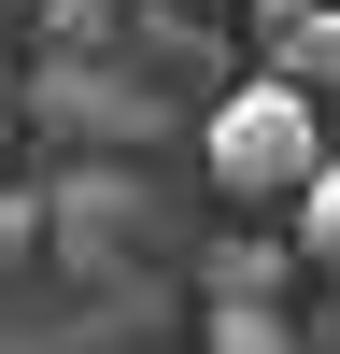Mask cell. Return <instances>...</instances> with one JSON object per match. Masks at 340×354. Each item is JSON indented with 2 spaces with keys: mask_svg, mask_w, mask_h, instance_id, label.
Masks as SVG:
<instances>
[{
  "mask_svg": "<svg viewBox=\"0 0 340 354\" xmlns=\"http://www.w3.org/2000/svg\"><path fill=\"white\" fill-rule=\"evenodd\" d=\"M213 354H298V340H283L270 298H227V312H213Z\"/></svg>",
  "mask_w": 340,
  "mask_h": 354,
  "instance_id": "5b68a950",
  "label": "cell"
},
{
  "mask_svg": "<svg viewBox=\"0 0 340 354\" xmlns=\"http://www.w3.org/2000/svg\"><path fill=\"white\" fill-rule=\"evenodd\" d=\"M283 241H298L312 283H340V156H312V185L283 198Z\"/></svg>",
  "mask_w": 340,
  "mask_h": 354,
  "instance_id": "7a4b0ae2",
  "label": "cell"
},
{
  "mask_svg": "<svg viewBox=\"0 0 340 354\" xmlns=\"http://www.w3.org/2000/svg\"><path fill=\"white\" fill-rule=\"evenodd\" d=\"M298 283V241H227L213 255V298H283Z\"/></svg>",
  "mask_w": 340,
  "mask_h": 354,
  "instance_id": "277c9868",
  "label": "cell"
},
{
  "mask_svg": "<svg viewBox=\"0 0 340 354\" xmlns=\"http://www.w3.org/2000/svg\"><path fill=\"white\" fill-rule=\"evenodd\" d=\"M312 156H326V113H312V85H283V71L227 85V100L198 113V170H213L227 213H283V198L312 185Z\"/></svg>",
  "mask_w": 340,
  "mask_h": 354,
  "instance_id": "6da1fadb",
  "label": "cell"
},
{
  "mask_svg": "<svg viewBox=\"0 0 340 354\" xmlns=\"http://www.w3.org/2000/svg\"><path fill=\"white\" fill-rule=\"evenodd\" d=\"M270 71L283 85H340V0H312L298 28H270Z\"/></svg>",
  "mask_w": 340,
  "mask_h": 354,
  "instance_id": "3957f363",
  "label": "cell"
},
{
  "mask_svg": "<svg viewBox=\"0 0 340 354\" xmlns=\"http://www.w3.org/2000/svg\"><path fill=\"white\" fill-rule=\"evenodd\" d=\"M298 15H312V0H255V28H298Z\"/></svg>",
  "mask_w": 340,
  "mask_h": 354,
  "instance_id": "8992f818",
  "label": "cell"
}]
</instances>
